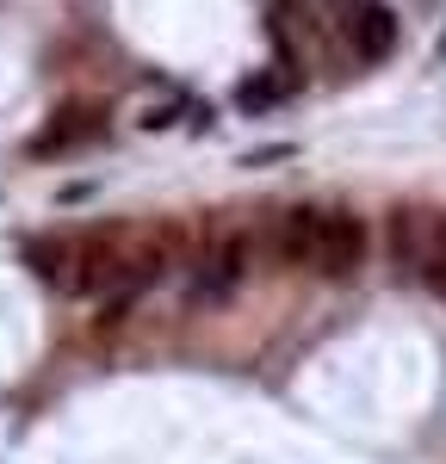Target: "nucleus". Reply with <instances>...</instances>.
<instances>
[{
    "instance_id": "obj_1",
    "label": "nucleus",
    "mask_w": 446,
    "mask_h": 464,
    "mask_svg": "<svg viewBox=\"0 0 446 464\" xmlns=\"http://www.w3.org/2000/svg\"><path fill=\"white\" fill-rule=\"evenodd\" d=\"M248 273H255V236L242 223H223L186 260V297L205 304V310H218V304H229L236 291L248 285Z\"/></svg>"
},
{
    "instance_id": "obj_2",
    "label": "nucleus",
    "mask_w": 446,
    "mask_h": 464,
    "mask_svg": "<svg viewBox=\"0 0 446 464\" xmlns=\"http://www.w3.org/2000/svg\"><path fill=\"white\" fill-rule=\"evenodd\" d=\"M366 217H354L347 205H323L316 217V260H310V273L316 279H329V285H347L360 266H366Z\"/></svg>"
},
{
    "instance_id": "obj_3",
    "label": "nucleus",
    "mask_w": 446,
    "mask_h": 464,
    "mask_svg": "<svg viewBox=\"0 0 446 464\" xmlns=\"http://www.w3.org/2000/svg\"><path fill=\"white\" fill-rule=\"evenodd\" d=\"M334 25H341L347 56L366 63V69L391 63V50H397V37H403L397 6H384V0H334Z\"/></svg>"
},
{
    "instance_id": "obj_4",
    "label": "nucleus",
    "mask_w": 446,
    "mask_h": 464,
    "mask_svg": "<svg viewBox=\"0 0 446 464\" xmlns=\"http://www.w3.org/2000/svg\"><path fill=\"white\" fill-rule=\"evenodd\" d=\"M434 254H446V211L397 205V211H391V260H397V273L415 279Z\"/></svg>"
},
{
    "instance_id": "obj_5",
    "label": "nucleus",
    "mask_w": 446,
    "mask_h": 464,
    "mask_svg": "<svg viewBox=\"0 0 446 464\" xmlns=\"http://www.w3.org/2000/svg\"><path fill=\"white\" fill-rule=\"evenodd\" d=\"M267 32L279 44V69L304 81L310 56H316V6L310 0H267Z\"/></svg>"
},
{
    "instance_id": "obj_6",
    "label": "nucleus",
    "mask_w": 446,
    "mask_h": 464,
    "mask_svg": "<svg viewBox=\"0 0 446 464\" xmlns=\"http://www.w3.org/2000/svg\"><path fill=\"white\" fill-rule=\"evenodd\" d=\"M316 217L323 205H286V211L273 217V266L279 273H310V260H316Z\"/></svg>"
},
{
    "instance_id": "obj_7",
    "label": "nucleus",
    "mask_w": 446,
    "mask_h": 464,
    "mask_svg": "<svg viewBox=\"0 0 446 464\" xmlns=\"http://www.w3.org/2000/svg\"><path fill=\"white\" fill-rule=\"evenodd\" d=\"M106 130V111L87 106V100H74V106H63L44 130L32 137V155H69V149H87L93 137Z\"/></svg>"
},
{
    "instance_id": "obj_8",
    "label": "nucleus",
    "mask_w": 446,
    "mask_h": 464,
    "mask_svg": "<svg viewBox=\"0 0 446 464\" xmlns=\"http://www.w3.org/2000/svg\"><path fill=\"white\" fill-rule=\"evenodd\" d=\"M25 266L44 285L74 297V236H37V242H25Z\"/></svg>"
},
{
    "instance_id": "obj_9",
    "label": "nucleus",
    "mask_w": 446,
    "mask_h": 464,
    "mask_svg": "<svg viewBox=\"0 0 446 464\" xmlns=\"http://www.w3.org/2000/svg\"><path fill=\"white\" fill-rule=\"evenodd\" d=\"M286 93H297V74L267 69V74H255V81H242V87H236V106L255 118V111H273L279 100H286Z\"/></svg>"
},
{
    "instance_id": "obj_10",
    "label": "nucleus",
    "mask_w": 446,
    "mask_h": 464,
    "mask_svg": "<svg viewBox=\"0 0 446 464\" xmlns=\"http://www.w3.org/2000/svg\"><path fill=\"white\" fill-rule=\"evenodd\" d=\"M186 111V100L180 93H168V100H161V106H155V100H149L143 106V118H137V124H143V130H168V124H174V118H180Z\"/></svg>"
},
{
    "instance_id": "obj_11",
    "label": "nucleus",
    "mask_w": 446,
    "mask_h": 464,
    "mask_svg": "<svg viewBox=\"0 0 446 464\" xmlns=\"http://www.w3.org/2000/svg\"><path fill=\"white\" fill-rule=\"evenodd\" d=\"M292 155H297L292 143H267V149H248L236 168H273V161H292Z\"/></svg>"
}]
</instances>
